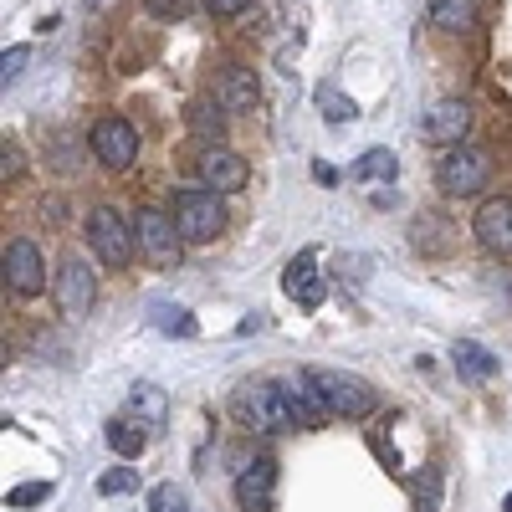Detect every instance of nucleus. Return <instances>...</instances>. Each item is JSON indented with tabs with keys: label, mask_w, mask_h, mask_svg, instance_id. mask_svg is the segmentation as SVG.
<instances>
[{
	"label": "nucleus",
	"mask_w": 512,
	"mask_h": 512,
	"mask_svg": "<svg viewBox=\"0 0 512 512\" xmlns=\"http://www.w3.org/2000/svg\"><path fill=\"white\" fill-rule=\"evenodd\" d=\"M236 420L246 425V431H256V436H282V431H292L297 420H292V405H287V384H277V379L241 384Z\"/></svg>",
	"instance_id": "f257e3e1"
},
{
	"label": "nucleus",
	"mask_w": 512,
	"mask_h": 512,
	"mask_svg": "<svg viewBox=\"0 0 512 512\" xmlns=\"http://www.w3.org/2000/svg\"><path fill=\"white\" fill-rule=\"evenodd\" d=\"M175 226H180V236L190 241V246H210L221 231H226V205H221V195L216 190H175Z\"/></svg>",
	"instance_id": "f03ea898"
},
{
	"label": "nucleus",
	"mask_w": 512,
	"mask_h": 512,
	"mask_svg": "<svg viewBox=\"0 0 512 512\" xmlns=\"http://www.w3.org/2000/svg\"><path fill=\"white\" fill-rule=\"evenodd\" d=\"M88 241H93V251H98V262L103 267H128L134 262V246H139V231L128 226L113 205H93L88 210Z\"/></svg>",
	"instance_id": "7ed1b4c3"
},
{
	"label": "nucleus",
	"mask_w": 512,
	"mask_h": 512,
	"mask_svg": "<svg viewBox=\"0 0 512 512\" xmlns=\"http://www.w3.org/2000/svg\"><path fill=\"white\" fill-rule=\"evenodd\" d=\"M492 180V154L477 149V144H456L451 154H441L436 164V185L446 195H482Z\"/></svg>",
	"instance_id": "20e7f679"
},
{
	"label": "nucleus",
	"mask_w": 512,
	"mask_h": 512,
	"mask_svg": "<svg viewBox=\"0 0 512 512\" xmlns=\"http://www.w3.org/2000/svg\"><path fill=\"white\" fill-rule=\"evenodd\" d=\"M308 379L318 384V395H323L328 415H338V420H359V415H369V410L379 405V395L369 390L364 379H354V374H338V369H308Z\"/></svg>",
	"instance_id": "39448f33"
},
{
	"label": "nucleus",
	"mask_w": 512,
	"mask_h": 512,
	"mask_svg": "<svg viewBox=\"0 0 512 512\" xmlns=\"http://www.w3.org/2000/svg\"><path fill=\"white\" fill-rule=\"evenodd\" d=\"M88 149L98 154V164H103V169L123 175V169H134V159H139V128L128 123V118H118V113H108V118H98V123H93Z\"/></svg>",
	"instance_id": "423d86ee"
},
{
	"label": "nucleus",
	"mask_w": 512,
	"mask_h": 512,
	"mask_svg": "<svg viewBox=\"0 0 512 512\" xmlns=\"http://www.w3.org/2000/svg\"><path fill=\"white\" fill-rule=\"evenodd\" d=\"M134 231H139V251L149 256L154 267H175V262H180V251H185V236H180L175 216H164V210L144 205L139 216H134Z\"/></svg>",
	"instance_id": "0eeeda50"
},
{
	"label": "nucleus",
	"mask_w": 512,
	"mask_h": 512,
	"mask_svg": "<svg viewBox=\"0 0 512 512\" xmlns=\"http://www.w3.org/2000/svg\"><path fill=\"white\" fill-rule=\"evenodd\" d=\"M195 175H200L205 190L236 195V190H246V180H251V164H246V154H236V149H226V144H205V154L195 159Z\"/></svg>",
	"instance_id": "6e6552de"
},
{
	"label": "nucleus",
	"mask_w": 512,
	"mask_h": 512,
	"mask_svg": "<svg viewBox=\"0 0 512 512\" xmlns=\"http://www.w3.org/2000/svg\"><path fill=\"white\" fill-rule=\"evenodd\" d=\"M466 134H472V108H466L461 98H441L431 113L420 118V139L425 144L456 149V144H466Z\"/></svg>",
	"instance_id": "1a4fd4ad"
},
{
	"label": "nucleus",
	"mask_w": 512,
	"mask_h": 512,
	"mask_svg": "<svg viewBox=\"0 0 512 512\" xmlns=\"http://www.w3.org/2000/svg\"><path fill=\"white\" fill-rule=\"evenodd\" d=\"M0 272H6V287L16 297H36L41 287H47V262H41L36 241H11L6 256H0Z\"/></svg>",
	"instance_id": "9d476101"
},
{
	"label": "nucleus",
	"mask_w": 512,
	"mask_h": 512,
	"mask_svg": "<svg viewBox=\"0 0 512 512\" xmlns=\"http://www.w3.org/2000/svg\"><path fill=\"white\" fill-rule=\"evenodd\" d=\"M277 497V461L272 456H246L236 472V502L241 512H267Z\"/></svg>",
	"instance_id": "9b49d317"
},
{
	"label": "nucleus",
	"mask_w": 512,
	"mask_h": 512,
	"mask_svg": "<svg viewBox=\"0 0 512 512\" xmlns=\"http://www.w3.org/2000/svg\"><path fill=\"white\" fill-rule=\"evenodd\" d=\"M93 303H98L93 267L77 262V256H67L62 272H57V308H62L67 318H82V313H93Z\"/></svg>",
	"instance_id": "f8f14e48"
},
{
	"label": "nucleus",
	"mask_w": 512,
	"mask_h": 512,
	"mask_svg": "<svg viewBox=\"0 0 512 512\" xmlns=\"http://www.w3.org/2000/svg\"><path fill=\"white\" fill-rule=\"evenodd\" d=\"M472 236H477L492 256H512V200H507V195H492V200L477 205Z\"/></svg>",
	"instance_id": "ddd939ff"
},
{
	"label": "nucleus",
	"mask_w": 512,
	"mask_h": 512,
	"mask_svg": "<svg viewBox=\"0 0 512 512\" xmlns=\"http://www.w3.org/2000/svg\"><path fill=\"white\" fill-rule=\"evenodd\" d=\"M216 103H221V113H231V118L256 113V103H262V88H256V72H251V67H241V62L221 67V77H216Z\"/></svg>",
	"instance_id": "4468645a"
},
{
	"label": "nucleus",
	"mask_w": 512,
	"mask_h": 512,
	"mask_svg": "<svg viewBox=\"0 0 512 512\" xmlns=\"http://www.w3.org/2000/svg\"><path fill=\"white\" fill-rule=\"evenodd\" d=\"M287 297H297L303 308H318L323 303V282H318V256L313 251H297L287 262V277H282Z\"/></svg>",
	"instance_id": "2eb2a0df"
},
{
	"label": "nucleus",
	"mask_w": 512,
	"mask_h": 512,
	"mask_svg": "<svg viewBox=\"0 0 512 512\" xmlns=\"http://www.w3.org/2000/svg\"><path fill=\"white\" fill-rule=\"evenodd\" d=\"M164 410H169V395L159 390V384H134V390H128V420L144 425L149 436L164 431Z\"/></svg>",
	"instance_id": "dca6fc26"
},
{
	"label": "nucleus",
	"mask_w": 512,
	"mask_h": 512,
	"mask_svg": "<svg viewBox=\"0 0 512 512\" xmlns=\"http://www.w3.org/2000/svg\"><path fill=\"white\" fill-rule=\"evenodd\" d=\"M287 405H292V420L308 425V431L328 420V405H323V395H318V384L308 379V369L297 374V379H287Z\"/></svg>",
	"instance_id": "f3484780"
},
{
	"label": "nucleus",
	"mask_w": 512,
	"mask_h": 512,
	"mask_svg": "<svg viewBox=\"0 0 512 512\" xmlns=\"http://www.w3.org/2000/svg\"><path fill=\"white\" fill-rule=\"evenodd\" d=\"M431 26L446 36H461L477 26V0H431Z\"/></svg>",
	"instance_id": "a211bd4d"
},
{
	"label": "nucleus",
	"mask_w": 512,
	"mask_h": 512,
	"mask_svg": "<svg viewBox=\"0 0 512 512\" xmlns=\"http://www.w3.org/2000/svg\"><path fill=\"white\" fill-rule=\"evenodd\" d=\"M149 323H154L159 333H169V338H195V333H200V323H195L190 308H180V303H149Z\"/></svg>",
	"instance_id": "6ab92c4d"
},
{
	"label": "nucleus",
	"mask_w": 512,
	"mask_h": 512,
	"mask_svg": "<svg viewBox=\"0 0 512 512\" xmlns=\"http://www.w3.org/2000/svg\"><path fill=\"white\" fill-rule=\"evenodd\" d=\"M456 369H461L466 379H492V374H497V359H492L482 344H472V338H461V344H456Z\"/></svg>",
	"instance_id": "aec40b11"
},
{
	"label": "nucleus",
	"mask_w": 512,
	"mask_h": 512,
	"mask_svg": "<svg viewBox=\"0 0 512 512\" xmlns=\"http://www.w3.org/2000/svg\"><path fill=\"white\" fill-rule=\"evenodd\" d=\"M395 169H400V159L390 149H364V159L354 164V180H384V185H390Z\"/></svg>",
	"instance_id": "412c9836"
},
{
	"label": "nucleus",
	"mask_w": 512,
	"mask_h": 512,
	"mask_svg": "<svg viewBox=\"0 0 512 512\" xmlns=\"http://www.w3.org/2000/svg\"><path fill=\"white\" fill-rule=\"evenodd\" d=\"M144 436H149V431H144V425H134L128 415H123V420H108V446H113L118 456H139V451H144Z\"/></svg>",
	"instance_id": "4be33fe9"
},
{
	"label": "nucleus",
	"mask_w": 512,
	"mask_h": 512,
	"mask_svg": "<svg viewBox=\"0 0 512 512\" xmlns=\"http://www.w3.org/2000/svg\"><path fill=\"white\" fill-rule=\"evenodd\" d=\"M221 108V103H216ZM210 108V103H195L190 113H185V123H190V134H200L205 144H221V128H226V118Z\"/></svg>",
	"instance_id": "5701e85b"
},
{
	"label": "nucleus",
	"mask_w": 512,
	"mask_h": 512,
	"mask_svg": "<svg viewBox=\"0 0 512 512\" xmlns=\"http://www.w3.org/2000/svg\"><path fill=\"white\" fill-rule=\"evenodd\" d=\"M318 103H323V118L328 123H354L359 118V103L349 93H338L333 82H323V88H318Z\"/></svg>",
	"instance_id": "b1692460"
},
{
	"label": "nucleus",
	"mask_w": 512,
	"mask_h": 512,
	"mask_svg": "<svg viewBox=\"0 0 512 512\" xmlns=\"http://www.w3.org/2000/svg\"><path fill=\"white\" fill-rule=\"evenodd\" d=\"M149 512H190V497H185V487H175V482L154 487V497H149Z\"/></svg>",
	"instance_id": "393cba45"
},
{
	"label": "nucleus",
	"mask_w": 512,
	"mask_h": 512,
	"mask_svg": "<svg viewBox=\"0 0 512 512\" xmlns=\"http://www.w3.org/2000/svg\"><path fill=\"white\" fill-rule=\"evenodd\" d=\"M134 487H139L134 466H113V472H103V482H98V492H103V497H128Z\"/></svg>",
	"instance_id": "a878e982"
},
{
	"label": "nucleus",
	"mask_w": 512,
	"mask_h": 512,
	"mask_svg": "<svg viewBox=\"0 0 512 512\" xmlns=\"http://www.w3.org/2000/svg\"><path fill=\"white\" fill-rule=\"evenodd\" d=\"M441 231H451L441 216H420V221H415V246H425V251H446Z\"/></svg>",
	"instance_id": "bb28decb"
},
{
	"label": "nucleus",
	"mask_w": 512,
	"mask_h": 512,
	"mask_svg": "<svg viewBox=\"0 0 512 512\" xmlns=\"http://www.w3.org/2000/svg\"><path fill=\"white\" fill-rule=\"evenodd\" d=\"M415 507H420V512H441V472H425V477H420Z\"/></svg>",
	"instance_id": "cd10ccee"
},
{
	"label": "nucleus",
	"mask_w": 512,
	"mask_h": 512,
	"mask_svg": "<svg viewBox=\"0 0 512 512\" xmlns=\"http://www.w3.org/2000/svg\"><path fill=\"white\" fill-rule=\"evenodd\" d=\"M149 6V16H159V21H185L190 11H195V0H144Z\"/></svg>",
	"instance_id": "c85d7f7f"
},
{
	"label": "nucleus",
	"mask_w": 512,
	"mask_h": 512,
	"mask_svg": "<svg viewBox=\"0 0 512 512\" xmlns=\"http://www.w3.org/2000/svg\"><path fill=\"white\" fill-rule=\"evenodd\" d=\"M26 62H31V47H11L6 57H0V82H6V88H11V82L26 72Z\"/></svg>",
	"instance_id": "c756f323"
},
{
	"label": "nucleus",
	"mask_w": 512,
	"mask_h": 512,
	"mask_svg": "<svg viewBox=\"0 0 512 512\" xmlns=\"http://www.w3.org/2000/svg\"><path fill=\"white\" fill-rule=\"evenodd\" d=\"M52 492V482H26V487H16V492H6V507H36L41 497Z\"/></svg>",
	"instance_id": "7c9ffc66"
},
{
	"label": "nucleus",
	"mask_w": 512,
	"mask_h": 512,
	"mask_svg": "<svg viewBox=\"0 0 512 512\" xmlns=\"http://www.w3.org/2000/svg\"><path fill=\"white\" fill-rule=\"evenodd\" d=\"M251 6V0H205V11L216 16V21H231V16H241Z\"/></svg>",
	"instance_id": "2f4dec72"
},
{
	"label": "nucleus",
	"mask_w": 512,
	"mask_h": 512,
	"mask_svg": "<svg viewBox=\"0 0 512 512\" xmlns=\"http://www.w3.org/2000/svg\"><path fill=\"white\" fill-rule=\"evenodd\" d=\"M0 154H6V159H0V175H6V180H16V175H21V149L6 139V144H0Z\"/></svg>",
	"instance_id": "473e14b6"
}]
</instances>
